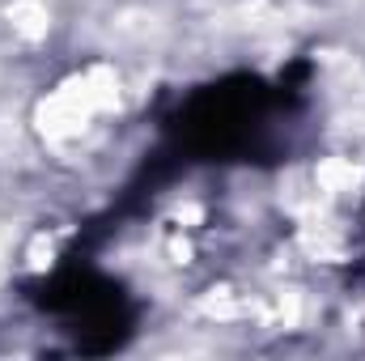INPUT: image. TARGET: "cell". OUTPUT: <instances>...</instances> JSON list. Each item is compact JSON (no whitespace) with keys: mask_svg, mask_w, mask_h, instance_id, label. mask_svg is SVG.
I'll return each mask as SVG.
<instances>
[{"mask_svg":"<svg viewBox=\"0 0 365 361\" xmlns=\"http://www.w3.org/2000/svg\"><path fill=\"white\" fill-rule=\"evenodd\" d=\"M357 162H349V158H327V162H319V183L327 187V191H349V187H357Z\"/></svg>","mask_w":365,"mask_h":361,"instance_id":"4","label":"cell"},{"mask_svg":"<svg viewBox=\"0 0 365 361\" xmlns=\"http://www.w3.org/2000/svg\"><path fill=\"white\" fill-rule=\"evenodd\" d=\"M9 21H13V30L21 34V39H43L47 34V26H51V17H47V4H38V0H13L9 4Z\"/></svg>","mask_w":365,"mask_h":361,"instance_id":"2","label":"cell"},{"mask_svg":"<svg viewBox=\"0 0 365 361\" xmlns=\"http://www.w3.org/2000/svg\"><path fill=\"white\" fill-rule=\"evenodd\" d=\"M4 268H9V230L0 225V280H4Z\"/></svg>","mask_w":365,"mask_h":361,"instance_id":"5","label":"cell"},{"mask_svg":"<svg viewBox=\"0 0 365 361\" xmlns=\"http://www.w3.org/2000/svg\"><path fill=\"white\" fill-rule=\"evenodd\" d=\"M336 145H340V158H349V162H365V115H349V119H340V128H336Z\"/></svg>","mask_w":365,"mask_h":361,"instance_id":"3","label":"cell"},{"mask_svg":"<svg viewBox=\"0 0 365 361\" xmlns=\"http://www.w3.org/2000/svg\"><path fill=\"white\" fill-rule=\"evenodd\" d=\"M115 102H119V77L98 64L90 73L64 81L60 90L38 106V132H43L47 141H56V145L77 141V136L93 123V115L115 111Z\"/></svg>","mask_w":365,"mask_h":361,"instance_id":"1","label":"cell"}]
</instances>
